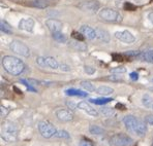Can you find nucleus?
I'll return each mask as SVG.
<instances>
[{"label": "nucleus", "instance_id": "nucleus-1", "mask_svg": "<svg viewBox=\"0 0 153 146\" xmlns=\"http://www.w3.org/2000/svg\"><path fill=\"white\" fill-rule=\"evenodd\" d=\"M2 66L4 70L12 75H20L25 70V65L23 61L13 56H5L2 58Z\"/></svg>", "mask_w": 153, "mask_h": 146}, {"label": "nucleus", "instance_id": "nucleus-2", "mask_svg": "<svg viewBox=\"0 0 153 146\" xmlns=\"http://www.w3.org/2000/svg\"><path fill=\"white\" fill-rule=\"evenodd\" d=\"M18 136V129L15 123L6 122L2 125L1 131V138L6 142H13L17 140Z\"/></svg>", "mask_w": 153, "mask_h": 146}, {"label": "nucleus", "instance_id": "nucleus-3", "mask_svg": "<svg viewBox=\"0 0 153 146\" xmlns=\"http://www.w3.org/2000/svg\"><path fill=\"white\" fill-rule=\"evenodd\" d=\"M100 18L103 21L113 22V23H120L122 21V17L117 10H111V8H103L98 13Z\"/></svg>", "mask_w": 153, "mask_h": 146}, {"label": "nucleus", "instance_id": "nucleus-4", "mask_svg": "<svg viewBox=\"0 0 153 146\" xmlns=\"http://www.w3.org/2000/svg\"><path fill=\"white\" fill-rule=\"evenodd\" d=\"M132 144H134V140L125 134H116L110 139L111 146H131Z\"/></svg>", "mask_w": 153, "mask_h": 146}, {"label": "nucleus", "instance_id": "nucleus-5", "mask_svg": "<svg viewBox=\"0 0 153 146\" xmlns=\"http://www.w3.org/2000/svg\"><path fill=\"white\" fill-rule=\"evenodd\" d=\"M38 131H39V134L44 138H51V137L55 136V134L57 133V130L54 127V125H52L48 120L39 122V123H38Z\"/></svg>", "mask_w": 153, "mask_h": 146}, {"label": "nucleus", "instance_id": "nucleus-6", "mask_svg": "<svg viewBox=\"0 0 153 146\" xmlns=\"http://www.w3.org/2000/svg\"><path fill=\"white\" fill-rule=\"evenodd\" d=\"M10 48L12 49L13 53L18 54L20 56H23V57H29L30 56V49L25 43L19 41V40H13L10 42Z\"/></svg>", "mask_w": 153, "mask_h": 146}, {"label": "nucleus", "instance_id": "nucleus-7", "mask_svg": "<svg viewBox=\"0 0 153 146\" xmlns=\"http://www.w3.org/2000/svg\"><path fill=\"white\" fill-rule=\"evenodd\" d=\"M79 8L83 12H87L90 13H94L97 12L100 8V3L94 0H86V1H82L79 3Z\"/></svg>", "mask_w": 153, "mask_h": 146}, {"label": "nucleus", "instance_id": "nucleus-8", "mask_svg": "<svg viewBox=\"0 0 153 146\" xmlns=\"http://www.w3.org/2000/svg\"><path fill=\"white\" fill-rule=\"evenodd\" d=\"M139 120H140L134 117V115H126L123 118V123H124L127 131L136 134V130H137V127H138Z\"/></svg>", "mask_w": 153, "mask_h": 146}, {"label": "nucleus", "instance_id": "nucleus-9", "mask_svg": "<svg viewBox=\"0 0 153 146\" xmlns=\"http://www.w3.org/2000/svg\"><path fill=\"white\" fill-rule=\"evenodd\" d=\"M115 37H116L118 40H120V41L124 42V43H128V44L134 43V40H136V38H134V35L127 30L117 31V32H115Z\"/></svg>", "mask_w": 153, "mask_h": 146}, {"label": "nucleus", "instance_id": "nucleus-10", "mask_svg": "<svg viewBox=\"0 0 153 146\" xmlns=\"http://www.w3.org/2000/svg\"><path fill=\"white\" fill-rule=\"evenodd\" d=\"M56 117L60 122L68 123L74 120V114L67 109H58L56 110Z\"/></svg>", "mask_w": 153, "mask_h": 146}, {"label": "nucleus", "instance_id": "nucleus-11", "mask_svg": "<svg viewBox=\"0 0 153 146\" xmlns=\"http://www.w3.org/2000/svg\"><path fill=\"white\" fill-rule=\"evenodd\" d=\"M46 26L48 27V29L51 31V33H54V32H59V31H61L62 27H63V24H62V22H60L59 20L48 19L46 21Z\"/></svg>", "mask_w": 153, "mask_h": 146}, {"label": "nucleus", "instance_id": "nucleus-12", "mask_svg": "<svg viewBox=\"0 0 153 146\" xmlns=\"http://www.w3.org/2000/svg\"><path fill=\"white\" fill-rule=\"evenodd\" d=\"M34 20L31 19V18H27V19H22L19 22V29L27 32H31L33 30V27H34Z\"/></svg>", "mask_w": 153, "mask_h": 146}, {"label": "nucleus", "instance_id": "nucleus-13", "mask_svg": "<svg viewBox=\"0 0 153 146\" xmlns=\"http://www.w3.org/2000/svg\"><path fill=\"white\" fill-rule=\"evenodd\" d=\"M80 32L84 35L87 39L93 40L94 38H96V31L93 28H91L88 25H83L80 28Z\"/></svg>", "mask_w": 153, "mask_h": 146}, {"label": "nucleus", "instance_id": "nucleus-14", "mask_svg": "<svg viewBox=\"0 0 153 146\" xmlns=\"http://www.w3.org/2000/svg\"><path fill=\"white\" fill-rule=\"evenodd\" d=\"M78 108H80L81 110H83V111H85L87 114H89V115L91 116H94V117H96V116H98V112L96 111L94 108H92V106H90L87 102H85V101H81L80 103L78 104Z\"/></svg>", "mask_w": 153, "mask_h": 146}, {"label": "nucleus", "instance_id": "nucleus-15", "mask_svg": "<svg viewBox=\"0 0 153 146\" xmlns=\"http://www.w3.org/2000/svg\"><path fill=\"white\" fill-rule=\"evenodd\" d=\"M95 31H96V38H97V40H100V42H103V43L110 42L111 36H110L108 31L103 30V29H100V28H96Z\"/></svg>", "mask_w": 153, "mask_h": 146}, {"label": "nucleus", "instance_id": "nucleus-16", "mask_svg": "<svg viewBox=\"0 0 153 146\" xmlns=\"http://www.w3.org/2000/svg\"><path fill=\"white\" fill-rule=\"evenodd\" d=\"M30 5L33 6V7L42 10V8H47L50 5H52V2L51 0H33L30 3Z\"/></svg>", "mask_w": 153, "mask_h": 146}, {"label": "nucleus", "instance_id": "nucleus-17", "mask_svg": "<svg viewBox=\"0 0 153 146\" xmlns=\"http://www.w3.org/2000/svg\"><path fill=\"white\" fill-rule=\"evenodd\" d=\"M69 45L71 46L74 49L79 51H87V44L83 41H80V40H75V41H71L69 42Z\"/></svg>", "mask_w": 153, "mask_h": 146}, {"label": "nucleus", "instance_id": "nucleus-18", "mask_svg": "<svg viewBox=\"0 0 153 146\" xmlns=\"http://www.w3.org/2000/svg\"><path fill=\"white\" fill-rule=\"evenodd\" d=\"M65 94H66L67 96H76V97H82V98L87 97V92H82V91H80V90H76V89L66 90Z\"/></svg>", "mask_w": 153, "mask_h": 146}, {"label": "nucleus", "instance_id": "nucleus-19", "mask_svg": "<svg viewBox=\"0 0 153 146\" xmlns=\"http://www.w3.org/2000/svg\"><path fill=\"white\" fill-rule=\"evenodd\" d=\"M140 59H142L143 61L148 62V63H153V49L141 53Z\"/></svg>", "mask_w": 153, "mask_h": 146}, {"label": "nucleus", "instance_id": "nucleus-20", "mask_svg": "<svg viewBox=\"0 0 153 146\" xmlns=\"http://www.w3.org/2000/svg\"><path fill=\"white\" fill-rule=\"evenodd\" d=\"M113 92H114L113 89H111V87H105V85H102V87H98L97 89H96V93L102 96L111 95Z\"/></svg>", "mask_w": 153, "mask_h": 146}, {"label": "nucleus", "instance_id": "nucleus-21", "mask_svg": "<svg viewBox=\"0 0 153 146\" xmlns=\"http://www.w3.org/2000/svg\"><path fill=\"white\" fill-rule=\"evenodd\" d=\"M46 63H47V67L51 69H58L59 68V63L57 62V60L54 59L53 57H46Z\"/></svg>", "mask_w": 153, "mask_h": 146}, {"label": "nucleus", "instance_id": "nucleus-22", "mask_svg": "<svg viewBox=\"0 0 153 146\" xmlns=\"http://www.w3.org/2000/svg\"><path fill=\"white\" fill-rule=\"evenodd\" d=\"M52 36H53L54 40H56L57 42H60V43H65V42L67 41V37L65 36L61 31H59V32L52 33Z\"/></svg>", "mask_w": 153, "mask_h": 146}, {"label": "nucleus", "instance_id": "nucleus-23", "mask_svg": "<svg viewBox=\"0 0 153 146\" xmlns=\"http://www.w3.org/2000/svg\"><path fill=\"white\" fill-rule=\"evenodd\" d=\"M90 102L93 103V104H96V105H105L107 104V103H110L113 101V99L112 98H96V99H90Z\"/></svg>", "mask_w": 153, "mask_h": 146}, {"label": "nucleus", "instance_id": "nucleus-24", "mask_svg": "<svg viewBox=\"0 0 153 146\" xmlns=\"http://www.w3.org/2000/svg\"><path fill=\"white\" fill-rule=\"evenodd\" d=\"M142 103L145 107H148V108H151L152 104H153V98L148 94H145L142 98Z\"/></svg>", "mask_w": 153, "mask_h": 146}, {"label": "nucleus", "instance_id": "nucleus-25", "mask_svg": "<svg viewBox=\"0 0 153 146\" xmlns=\"http://www.w3.org/2000/svg\"><path fill=\"white\" fill-rule=\"evenodd\" d=\"M89 132L91 133L92 135H102L105 133V130L102 129V128H100V125H90L89 128Z\"/></svg>", "mask_w": 153, "mask_h": 146}, {"label": "nucleus", "instance_id": "nucleus-26", "mask_svg": "<svg viewBox=\"0 0 153 146\" xmlns=\"http://www.w3.org/2000/svg\"><path fill=\"white\" fill-rule=\"evenodd\" d=\"M0 29H1L2 32L6 33V34H12L13 33L12 27L10 26V24H7L5 21H3V20H1V22H0Z\"/></svg>", "mask_w": 153, "mask_h": 146}, {"label": "nucleus", "instance_id": "nucleus-27", "mask_svg": "<svg viewBox=\"0 0 153 146\" xmlns=\"http://www.w3.org/2000/svg\"><path fill=\"white\" fill-rule=\"evenodd\" d=\"M81 87L84 90H86L87 92H94L95 91V87L93 84H91L90 81H82L81 82Z\"/></svg>", "mask_w": 153, "mask_h": 146}, {"label": "nucleus", "instance_id": "nucleus-28", "mask_svg": "<svg viewBox=\"0 0 153 146\" xmlns=\"http://www.w3.org/2000/svg\"><path fill=\"white\" fill-rule=\"evenodd\" d=\"M100 112L103 114L105 116H108V117H111L115 114V111L113 108H109V107H105V108H102L100 109Z\"/></svg>", "mask_w": 153, "mask_h": 146}, {"label": "nucleus", "instance_id": "nucleus-29", "mask_svg": "<svg viewBox=\"0 0 153 146\" xmlns=\"http://www.w3.org/2000/svg\"><path fill=\"white\" fill-rule=\"evenodd\" d=\"M55 137H57V138H62V139H69L71 138L69 134L67 133L66 131H64V130H59V131H57V133L55 134Z\"/></svg>", "mask_w": 153, "mask_h": 146}, {"label": "nucleus", "instance_id": "nucleus-30", "mask_svg": "<svg viewBox=\"0 0 153 146\" xmlns=\"http://www.w3.org/2000/svg\"><path fill=\"white\" fill-rule=\"evenodd\" d=\"M20 82H22V84L25 85L28 91L33 92V93H36V90L32 87V84H30V81H28V80H26V79H21V80H20Z\"/></svg>", "mask_w": 153, "mask_h": 146}, {"label": "nucleus", "instance_id": "nucleus-31", "mask_svg": "<svg viewBox=\"0 0 153 146\" xmlns=\"http://www.w3.org/2000/svg\"><path fill=\"white\" fill-rule=\"evenodd\" d=\"M36 63H37V65H39L40 67H47L46 57H37L36 58Z\"/></svg>", "mask_w": 153, "mask_h": 146}, {"label": "nucleus", "instance_id": "nucleus-32", "mask_svg": "<svg viewBox=\"0 0 153 146\" xmlns=\"http://www.w3.org/2000/svg\"><path fill=\"white\" fill-rule=\"evenodd\" d=\"M111 72H112V73H118V74H121V73L126 72V69H125L124 67H116V68L111 69Z\"/></svg>", "mask_w": 153, "mask_h": 146}, {"label": "nucleus", "instance_id": "nucleus-33", "mask_svg": "<svg viewBox=\"0 0 153 146\" xmlns=\"http://www.w3.org/2000/svg\"><path fill=\"white\" fill-rule=\"evenodd\" d=\"M73 37L76 40H80V41H84V38H85V36L81 32H73Z\"/></svg>", "mask_w": 153, "mask_h": 146}, {"label": "nucleus", "instance_id": "nucleus-34", "mask_svg": "<svg viewBox=\"0 0 153 146\" xmlns=\"http://www.w3.org/2000/svg\"><path fill=\"white\" fill-rule=\"evenodd\" d=\"M142 51H127L125 53V55L128 56V57H140Z\"/></svg>", "mask_w": 153, "mask_h": 146}, {"label": "nucleus", "instance_id": "nucleus-35", "mask_svg": "<svg viewBox=\"0 0 153 146\" xmlns=\"http://www.w3.org/2000/svg\"><path fill=\"white\" fill-rule=\"evenodd\" d=\"M123 8H124L125 10H136V6L134 5V4L129 3V2H125L124 5H123Z\"/></svg>", "mask_w": 153, "mask_h": 146}, {"label": "nucleus", "instance_id": "nucleus-36", "mask_svg": "<svg viewBox=\"0 0 153 146\" xmlns=\"http://www.w3.org/2000/svg\"><path fill=\"white\" fill-rule=\"evenodd\" d=\"M79 146H93V143L87 139H82L79 143Z\"/></svg>", "mask_w": 153, "mask_h": 146}, {"label": "nucleus", "instance_id": "nucleus-37", "mask_svg": "<svg viewBox=\"0 0 153 146\" xmlns=\"http://www.w3.org/2000/svg\"><path fill=\"white\" fill-rule=\"evenodd\" d=\"M84 70L87 74H90V75H92L93 73H95V68L92 67V66H87L86 65V66L84 67Z\"/></svg>", "mask_w": 153, "mask_h": 146}, {"label": "nucleus", "instance_id": "nucleus-38", "mask_svg": "<svg viewBox=\"0 0 153 146\" xmlns=\"http://www.w3.org/2000/svg\"><path fill=\"white\" fill-rule=\"evenodd\" d=\"M66 105L68 106V108H69V109H71V110H76V107H78V105H76L75 103L73 102V101H67V102H66Z\"/></svg>", "mask_w": 153, "mask_h": 146}, {"label": "nucleus", "instance_id": "nucleus-39", "mask_svg": "<svg viewBox=\"0 0 153 146\" xmlns=\"http://www.w3.org/2000/svg\"><path fill=\"white\" fill-rule=\"evenodd\" d=\"M145 122H146V123H148V125H153V115H147V116H146Z\"/></svg>", "mask_w": 153, "mask_h": 146}, {"label": "nucleus", "instance_id": "nucleus-40", "mask_svg": "<svg viewBox=\"0 0 153 146\" xmlns=\"http://www.w3.org/2000/svg\"><path fill=\"white\" fill-rule=\"evenodd\" d=\"M59 68H60V70H61V71H69V70H71V67H69L68 65H66V64H61L59 66Z\"/></svg>", "mask_w": 153, "mask_h": 146}, {"label": "nucleus", "instance_id": "nucleus-41", "mask_svg": "<svg viewBox=\"0 0 153 146\" xmlns=\"http://www.w3.org/2000/svg\"><path fill=\"white\" fill-rule=\"evenodd\" d=\"M129 77H130V79L131 80H138L139 79V74L137 73V72H131L130 73V75H129Z\"/></svg>", "mask_w": 153, "mask_h": 146}, {"label": "nucleus", "instance_id": "nucleus-42", "mask_svg": "<svg viewBox=\"0 0 153 146\" xmlns=\"http://www.w3.org/2000/svg\"><path fill=\"white\" fill-rule=\"evenodd\" d=\"M0 109H1V116H2V117H4V116H6V115H7V113H8V110L6 109L5 107H4V106H2V105H1V108H0Z\"/></svg>", "mask_w": 153, "mask_h": 146}, {"label": "nucleus", "instance_id": "nucleus-43", "mask_svg": "<svg viewBox=\"0 0 153 146\" xmlns=\"http://www.w3.org/2000/svg\"><path fill=\"white\" fill-rule=\"evenodd\" d=\"M112 57L114 58L115 61H122V56L121 55H117V54H113Z\"/></svg>", "mask_w": 153, "mask_h": 146}, {"label": "nucleus", "instance_id": "nucleus-44", "mask_svg": "<svg viewBox=\"0 0 153 146\" xmlns=\"http://www.w3.org/2000/svg\"><path fill=\"white\" fill-rule=\"evenodd\" d=\"M115 108H117V109H125V106L123 104H121V103H117L116 104V106H115Z\"/></svg>", "mask_w": 153, "mask_h": 146}, {"label": "nucleus", "instance_id": "nucleus-45", "mask_svg": "<svg viewBox=\"0 0 153 146\" xmlns=\"http://www.w3.org/2000/svg\"><path fill=\"white\" fill-rule=\"evenodd\" d=\"M148 18H149L150 22H151V23H153V12H150L149 15H148Z\"/></svg>", "mask_w": 153, "mask_h": 146}, {"label": "nucleus", "instance_id": "nucleus-46", "mask_svg": "<svg viewBox=\"0 0 153 146\" xmlns=\"http://www.w3.org/2000/svg\"><path fill=\"white\" fill-rule=\"evenodd\" d=\"M151 109L153 110V104H152V106H151Z\"/></svg>", "mask_w": 153, "mask_h": 146}, {"label": "nucleus", "instance_id": "nucleus-47", "mask_svg": "<svg viewBox=\"0 0 153 146\" xmlns=\"http://www.w3.org/2000/svg\"><path fill=\"white\" fill-rule=\"evenodd\" d=\"M152 146H153V144H152Z\"/></svg>", "mask_w": 153, "mask_h": 146}]
</instances>
